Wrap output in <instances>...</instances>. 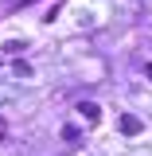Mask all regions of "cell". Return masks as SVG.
I'll return each mask as SVG.
<instances>
[{
  "label": "cell",
  "mask_w": 152,
  "mask_h": 156,
  "mask_svg": "<svg viewBox=\"0 0 152 156\" xmlns=\"http://www.w3.org/2000/svg\"><path fill=\"white\" fill-rule=\"evenodd\" d=\"M78 113L86 117V121H97V117H101V109H97V101H82V105H78Z\"/></svg>",
  "instance_id": "cell-2"
},
{
  "label": "cell",
  "mask_w": 152,
  "mask_h": 156,
  "mask_svg": "<svg viewBox=\"0 0 152 156\" xmlns=\"http://www.w3.org/2000/svg\"><path fill=\"white\" fill-rule=\"evenodd\" d=\"M12 70H16V74H23V78H27V74H31V62H23V58H16V62H12Z\"/></svg>",
  "instance_id": "cell-3"
},
{
  "label": "cell",
  "mask_w": 152,
  "mask_h": 156,
  "mask_svg": "<svg viewBox=\"0 0 152 156\" xmlns=\"http://www.w3.org/2000/svg\"><path fill=\"white\" fill-rule=\"evenodd\" d=\"M117 125H121V133H125V136H140V133H144V121H140V117H133V113H125Z\"/></svg>",
  "instance_id": "cell-1"
},
{
  "label": "cell",
  "mask_w": 152,
  "mask_h": 156,
  "mask_svg": "<svg viewBox=\"0 0 152 156\" xmlns=\"http://www.w3.org/2000/svg\"><path fill=\"white\" fill-rule=\"evenodd\" d=\"M144 74H148V82H152V62H148V66H144Z\"/></svg>",
  "instance_id": "cell-4"
}]
</instances>
